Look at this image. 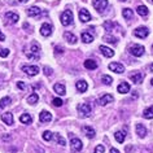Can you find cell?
Masks as SVG:
<instances>
[{"mask_svg":"<svg viewBox=\"0 0 153 153\" xmlns=\"http://www.w3.org/2000/svg\"><path fill=\"white\" fill-rule=\"evenodd\" d=\"M60 20H61V24H62L64 26L71 25L73 24V12H71L70 9H66L65 12L61 13Z\"/></svg>","mask_w":153,"mask_h":153,"instance_id":"obj_1","label":"cell"},{"mask_svg":"<svg viewBox=\"0 0 153 153\" xmlns=\"http://www.w3.org/2000/svg\"><path fill=\"white\" fill-rule=\"evenodd\" d=\"M76 109H78V113L81 117H88L91 114V105L87 104V102H82V104H79L76 106Z\"/></svg>","mask_w":153,"mask_h":153,"instance_id":"obj_2","label":"cell"},{"mask_svg":"<svg viewBox=\"0 0 153 153\" xmlns=\"http://www.w3.org/2000/svg\"><path fill=\"white\" fill-rule=\"evenodd\" d=\"M130 53H131L132 56H135V57H140V56H143L144 55V47L141 44H134L130 47Z\"/></svg>","mask_w":153,"mask_h":153,"instance_id":"obj_3","label":"cell"},{"mask_svg":"<svg viewBox=\"0 0 153 153\" xmlns=\"http://www.w3.org/2000/svg\"><path fill=\"white\" fill-rule=\"evenodd\" d=\"M92 5H94V8L96 9L97 12L102 13L106 9V7H108V0H94Z\"/></svg>","mask_w":153,"mask_h":153,"instance_id":"obj_4","label":"cell"},{"mask_svg":"<svg viewBox=\"0 0 153 153\" xmlns=\"http://www.w3.org/2000/svg\"><path fill=\"white\" fill-rule=\"evenodd\" d=\"M22 70H24L27 75L34 76L39 73V68H38L36 65H24V66H22Z\"/></svg>","mask_w":153,"mask_h":153,"instance_id":"obj_5","label":"cell"},{"mask_svg":"<svg viewBox=\"0 0 153 153\" xmlns=\"http://www.w3.org/2000/svg\"><path fill=\"white\" fill-rule=\"evenodd\" d=\"M134 35L136 38H140V39H144V38H147L149 35V30L147 27H144V26H140V27L134 30Z\"/></svg>","mask_w":153,"mask_h":153,"instance_id":"obj_6","label":"cell"},{"mask_svg":"<svg viewBox=\"0 0 153 153\" xmlns=\"http://www.w3.org/2000/svg\"><path fill=\"white\" fill-rule=\"evenodd\" d=\"M70 147H71V151H73V152H79V151H82V148H83L82 140L78 139V137H73V139L70 140Z\"/></svg>","mask_w":153,"mask_h":153,"instance_id":"obj_7","label":"cell"},{"mask_svg":"<svg viewBox=\"0 0 153 153\" xmlns=\"http://www.w3.org/2000/svg\"><path fill=\"white\" fill-rule=\"evenodd\" d=\"M40 34H42V36H49L52 34V25L51 24H47V22H45V24H43L40 26Z\"/></svg>","mask_w":153,"mask_h":153,"instance_id":"obj_8","label":"cell"},{"mask_svg":"<svg viewBox=\"0 0 153 153\" xmlns=\"http://www.w3.org/2000/svg\"><path fill=\"white\" fill-rule=\"evenodd\" d=\"M109 69L114 73H117V74H122V73L125 71V66L120 62H112L109 64Z\"/></svg>","mask_w":153,"mask_h":153,"instance_id":"obj_9","label":"cell"},{"mask_svg":"<svg viewBox=\"0 0 153 153\" xmlns=\"http://www.w3.org/2000/svg\"><path fill=\"white\" fill-rule=\"evenodd\" d=\"M5 20H7V24L13 25L18 21V14L14 13V12H7L5 13Z\"/></svg>","mask_w":153,"mask_h":153,"instance_id":"obj_10","label":"cell"},{"mask_svg":"<svg viewBox=\"0 0 153 153\" xmlns=\"http://www.w3.org/2000/svg\"><path fill=\"white\" fill-rule=\"evenodd\" d=\"M112 101H113V96L110 94H105V95H102V96L99 99V104L102 105V106L108 105L109 102H112Z\"/></svg>","mask_w":153,"mask_h":153,"instance_id":"obj_11","label":"cell"},{"mask_svg":"<svg viewBox=\"0 0 153 153\" xmlns=\"http://www.w3.org/2000/svg\"><path fill=\"white\" fill-rule=\"evenodd\" d=\"M39 120H40V122H43V123H48V122L52 121V114L47 112V110H43V112L39 114Z\"/></svg>","mask_w":153,"mask_h":153,"instance_id":"obj_12","label":"cell"},{"mask_svg":"<svg viewBox=\"0 0 153 153\" xmlns=\"http://www.w3.org/2000/svg\"><path fill=\"white\" fill-rule=\"evenodd\" d=\"M79 20L82 22H88L91 21V14L87 9H81L79 10Z\"/></svg>","mask_w":153,"mask_h":153,"instance_id":"obj_13","label":"cell"},{"mask_svg":"<svg viewBox=\"0 0 153 153\" xmlns=\"http://www.w3.org/2000/svg\"><path fill=\"white\" fill-rule=\"evenodd\" d=\"M42 14V9L38 8V7H31V8L27 9V16L29 17H39Z\"/></svg>","mask_w":153,"mask_h":153,"instance_id":"obj_14","label":"cell"},{"mask_svg":"<svg viewBox=\"0 0 153 153\" xmlns=\"http://www.w3.org/2000/svg\"><path fill=\"white\" fill-rule=\"evenodd\" d=\"M82 131H83V134L87 136V137H90V139H94L95 137V130L92 128V127H90V126H83L82 127Z\"/></svg>","mask_w":153,"mask_h":153,"instance_id":"obj_15","label":"cell"},{"mask_svg":"<svg viewBox=\"0 0 153 153\" xmlns=\"http://www.w3.org/2000/svg\"><path fill=\"white\" fill-rule=\"evenodd\" d=\"M1 120H3L4 123H7L8 126H12L13 125V114L10 112H7V113H4L1 116Z\"/></svg>","mask_w":153,"mask_h":153,"instance_id":"obj_16","label":"cell"},{"mask_svg":"<svg viewBox=\"0 0 153 153\" xmlns=\"http://www.w3.org/2000/svg\"><path fill=\"white\" fill-rule=\"evenodd\" d=\"M100 52L104 55L105 57H113L114 56V51L113 49H110L109 47H106V45H100Z\"/></svg>","mask_w":153,"mask_h":153,"instance_id":"obj_17","label":"cell"},{"mask_svg":"<svg viewBox=\"0 0 153 153\" xmlns=\"http://www.w3.org/2000/svg\"><path fill=\"white\" fill-rule=\"evenodd\" d=\"M75 87H76V90H78V92H86L87 88H88V86H87V82L83 81V79H81V81L76 82Z\"/></svg>","mask_w":153,"mask_h":153,"instance_id":"obj_18","label":"cell"},{"mask_svg":"<svg viewBox=\"0 0 153 153\" xmlns=\"http://www.w3.org/2000/svg\"><path fill=\"white\" fill-rule=\"evenodd\" d=\"M130 79L134 82V83H141L143 82V74L141 73H139V71H136V73H132L131 75H130Z\"/></svg>","mask_w":153,"mask_h":153,"instance_id":"obj_19","label":"cell"},{"mask_svg":"<svg viewBox=\"0 0 153 153\" xmlns=\"http://www.w3.org/2000/svg\"><path fill=\"white\" fill-rule=\"evenodd\" d=\"M117 91H118L120 94H127L128 91H130V85H128L127 82H122V83H120V85H118Z\"/></svg>","mask_w":153,"mask_h":153,"instance_id":"obj_20","label":"cell"},{"mask_svg":"<svg viewBox=\"0 0 153 153\" xmlns=\"http://www.w3.org/2000/svg\"><path fill=\"white\" fill-rule=\"evenodd\" d=\"M136 134L139 137H145L147 136V128L141 123H136Z\"/></svg>","mask_w":153,"mask_h":153,"instance_id":"obj_21","label":"cell"},{"mask_svg":"<svg viewBox=\"0 0 153 153\" xmlns=\"http://www.w3.org/2000/svg\"><path fill=\"white\" fill-rule=\"evenodd\" d=\"M53 90H55L56 94H59L60 96H62V95L66 94V90H65V86L61 85V83H56L55 86H53Z\"/></svg>","mask_w":153,"mask_h":153,"instance_id":"obj_22","label":"cell"},{"mask_svg":"<svg viewBox=\"0 0 153 153\" xmlns=\"http://www.w3.org/2000/svg\"><path fill=\"white\" fill-rule=\"evenodd\" d=\"M30 51H31L33 55H36V56H40V45L38 42H33L31 43V47H30Z\"/></svg>","mask_w":153,"mask_h":153,"instance_id":"obj_23","label":"cell"},{"mask_svg":"<svg viewBox=\"0 0 153 153\" xmlns=\"http://www.w3.org/2000/svg\"><path fill=\"white\" fill-rule=\"evenodd\" d=\"M64 36H65V39H66V40H68L70 44H75V43H76V36H75L73 33H70V31H66V33L64 34Z\"/></svg>","mask_w":153,"mask_h":153,"instance_id":"obj_24","label":"cell"},{"mask_svg":"<svg viewBox=\"0 0 153 153\" xmlns=\"http://www.w3.org/2000/svg\"><path fill=\"white\" fill-rule=\"evenodd\" d=\"M136 12H137V14L139 16H141V17H147L148 16V13H149V10H148V8L145 5H139L136 8Z\"/></svg>","mask_w":153,"mask_h":153,"instance_id":"obj_25","label":"cell"},{"mask_svg":"<svg viewBox=\"0 0 153 153\" xmlns=\"http://www.w3.org/2000/svg\"><path fill=\"white\" fill-rule=\"evenodd\" d=\"M85 68L88 69V70H95L97 68V62L94 60H86L85 61Z\"/></svg>","mask_w":153,"mask_h":153,"instance_id":"obj_26","label":"cell"},{"mask_svg":"<svg viewBox=\"0 0 153 153\" xmlns=\"http://www.w3.org/2000/svg\"><path fill=\"white\" fill-rule=\"evenodd\" d=\"M20 121H21V123H25V125H30L31 123V116H30L29 113H24L22 116L20 117Z\"/></svg>","mask_w":153,"mask_h":153,"instance_id":"obj_27","label":"cell"},{"mask_svg":"<svg viewBox=\"0 0 153 153\" xmlns=\"http://www.w3.org/2000/svg\"><path fill=\"white\" fill-rule=\"evenodd\" d=\"M81 38H82V40L85 42V43H92L94 42V36L91 35L90 33H87V31H85V33H82V35H81Z\"/></svg>","mask_w":153,"mask_h":153,"instance_id":"obj_28","label":"cell"},{"mask_svg":"<svg viewBox=\"0 0 153 153\" xmlns=\"http://www.w3.org/2000/svg\"><path fill=\"white\" fill-rule=\"evenodd\" d=\"M122 14H123L125 20H132V17H134V12L130 8H125L122 10Z\"/></svg>","mask_w":153,"mask_h":153,"instance_id":"obj_29","label":"cell"},{"mask_svg":"<svg viewBox=\"0 0 153 153\" xmlns=\"http://www.w3.org/2000/svg\"><path fill=\"white\" fill-rule=\"evenodd\" d=\"M114 137H116V140L118 143H123L125 141V137H126V134L123 131H117L114 134Z\"/></svg>","mask_w":153,"mask_h":153,"instance_id":"obj_30","label":"cell"},{"mask_svg":"<svg viewBox=\"0 0 153 153\" xmlns=\"http://www.w3.org/2000/svg\"><path fill=\"white\" fill-rule=\"evenodd\" d=\"M10 101H12V100H10V97H9V96L3 97L1 100H0V110H1V109H4L5 106H8V105L10 104Z\"/></svg>","mask_w":153,"mask_h":153,"instance_id":"obj_31","label":"cell"},{"mask_svg":"<svg viewBox=\"0 0 153 153\" xmlns=\"http://www.w3.org/2000/svg\"><path fill=\"white\" fill-rule=\"evenodd\" d=\"M143 116H144V118H147V120H152V118H153V105L144 110Z\"/></svg>","mask_w":153,"mask_h":153,"instance_id":"obj_32","label":"cell"},{"mask_svg":"<svg viewBox=\"0 0 153 153\" xmlns=\"http://www.w3.org/2000/svg\"><path fill=\"white\" fill-rule=\"evenodd\" d=\"M38 100H39V96H38V94H31L30 96L27 97V102L29 104H31V105H34V104H36L38 102Z\"/></svg>","mask_w":153,"mask_h":153,"instance_id":"obj_33","label":"cell"},{"mask_svg":"<svg viewBox=\"0 0 153 153\" xmlns=\"http://www.w3.org/2000/svg\"><path fill=\"white\" fill-rule=\"evenodd\" d=\"M101 81H102L104 85L110 86V85H112V82H113V79H112V76H110V75H102L101 76Z\"/></svg>","mask_w":153,"mask_h":153,"instance_id":"obj_34","label":"cell"},{"mask_svg":"<svg viewBox=\"0 0 153 153\" xmlns=\"http://www.w3.org/2000/svg\"><path fill=\"white\" fill-rule=\"evenodd\" d=\"M104 40L108 42V43H112V44H116L117 43V38H114L113 35H110V34H108V35L104 36Z\"/></svg>","mask_w":153,"mask_h":153,"instance_id":"obj_35","label":"cell"},{"mask_svg":"<svg viewBox=\"0 0 153 153\" xmlns=\"http://www.w3.org/2000/svg\"><path fill=\"white\" fill-rule=\"evenodd\" d=\"M55 139H56V141H57V143H59L60 145H66V140H65L64 137L60 135V134H56V135H55Z\"/></svg>","mask_w":153,"mask_h":153,"instance_id":"obj_36","label":"cell"},{"mask_svg":"<svg viewBox=\"0 0 153 153\" xmlns=\"http://www.w3.org/2000/svg\"><path fill=\"white\" fill-rule=\"evenodd\" d=\"M114 26H116V24H113L112 21H105L104 22V29L106 30V31H110V30H112Z\"/></svg>","mask_w":153,"mask_h":153,"instance_id":"obj_37","label":"cell"},{"mask_svg":"<svg viewBox=\"0 0 153 153\" xmlns=\"http://www.w3.org/2000/svg\"><path fill=\"white\" fill-rule=\"evenodd\" d=\"M52 139H53V134L51 131H44L43 132V140L49 141V140H52Z\"/></svg>","mask_w":153,"mask_h":153,"instance_id":"obj_38","label":"cell"},{"mask_svg":"<svg viewBox=\"0 0 153 153\" xmlns=\"http://www.w3.org/2000/svg\"><path fill=\"white\" fill-rule=\"evenodd\" d=\"M52 104L53 105H55V106H62V104H64V101L62 100H61V99H59V97H55V99H53V100H52Z\"/></svg>","mask_w":153,"mask_h":153,"instance_id":"obj_39","label":"cell"},{"mask_svg":"<svg viewBox=\"0 0 153 153\" xmlns=\"http://www.w3.org/2000/svg\"><path fill=\"white\" fill-rule=\"evenodd\" d=\"M8 56H9V49L0 48V57H8Z\"/></svg>","mask_w":153,"mask_h":153,"instance_id":"obj_40","label":"cell"},{"mask_svg":"<svg viewBox=\"0 0 153 153\" xmlns=\"http://www.w3.org/2000/svg\"><path fill=\"white\" fill-rule=\"evenodd\" d=\"M104 147H102V145H97L96 148H95V152L94 153H104Z\"/></svg>","mask_w":153,"mask_h":153,"instance_id":"obj_41","label":"cell"},{"mask_svg":"<svg viewBox=\"0 0 153 153\" xmlns=\"http://www.w3.org/2000/svg\"><path fill=\"white\" fill-rule=\"evenodd\" d=\"M26 57H27V59H30V60H39V57H40V56L33 55V53H27V55H26Z\"/></svg>","mask_w":153,"mask_h":153,"instance_id":"obj_42","label":"cell"},{"mask_svg":"<svg viewBox=\"0 0 153 153\" xmlns=\"http://www.w3.org/2000/svg\"><path fill=\"white\" fill-rule=\"evenodd\" d=\"M43 71H44V74H47V75H52V69L48 68V66H44Z\"/></svg>","mask_w":153,"mask_h":153,"instance_id":"obj_43","label":"cell"},{"mask_svg":"<svg viewBox=\"0 0 153 153\" xmlns=\"http://www.w3.org/2000/svg\"><path fill=\"white\" fill-rule=\"evenodd\" d=\"M17 86H18V88H21V90H25L26 88V85H25L24 82H18Z\"/></svg>","mask_w":153,"mask_h":153,"instance_id":"obj_44","label":"cell"},{"mask_svg":"<svg viewBox=\"0 0 153 153\" xmlns=\"http://www.w3.org/2000/svg\"><path fill=\"white\" fill-rule=\"evenodd\" d=\"M24 29H29V33H31V27H30V25L27 24V22L24 24Z\"/></svg>","mask_w":153,"mask_h":153,"instance_id":"obj_45","label":"cell"},{"mask_svg":"<svg viewBox=\"0 0 153 153\" xmlns=\"http://www.w3.org/2000/svg\"><path fill=\"white\" fill-rule=\"evenodd\" d=\"M55 51H56L57 53H62V52H64V49H62V47H56V48H55Z\"/></svg>","mask_w":153,"mask_h":153,"instance_id":"obj_46","label":"cell"},{"mask_svg":"<svg viewBox=\"0 0 153 153\" xmlns=\"http://www.w3.org/2000/svg\"><path fill=\"white\" fill-rule=\"evenodd\" d=\"M4 40H5V35L0 31V42H4Z\"/></svg>","mask_w":153,"mask_h":153,"instance_id":"obj_47","label":"cell"},{"mask_svg":"<svg viewBox=\"0 0 153 153\" xmlns=\"http://www.w3.org/2000/svg\"><path fill=\"white\" fill-rule=\"evenodd\" d=\"M110 153H120V151L116 149V148H112V149H110Z\"/></svg>","mask_w":153,"mask_h":153,"instance_id":"obj_48","label":"cell"},{"mask_svg":"<svg viewBox=\"0 0 153 153\" xmlns=\"http://www.w3.org/2000/svg\"><path fill=\"white\" fill-rule=\"evenodd\" d=\"M149 69H151V71L153 73V64H151V66H149Z\"/></svg>","mask_w":153,"mask_h":153,"instance_id":"obj_49","label":"cell"},{"mask_svg":"<svg viewBox=\"0 0 153 153\" xmlns=\"http://www.w3.org/2000/svg\"><path fill=\"white\" fill-rule=\"evenodd\" d=\"M20 3H26V1H29V0H18Z\"/></svg>","mask_w":153,"mask_h":153,"instance_id":"obj_50","label":"cell"},{"mask_svg":"<svg viewBox=\"0 0 153 153\" xmlns=\"http://www.w3.org/2000/svg\"><path fill=\"white\" fill-rule=\"evenodd\" d=\"M151 82H152V85H153V79H152V81H151Z\"/></svg>","mask_w":153,"mask_h":153,"instance_id":"obj_51","label":"cell"},{"mask_svg":"<svg viewBox=\"0 0 153 153\" xmlns=\"http://www.w3.org/2000/svg\"><path fill=\"white\" fill-rule=\"evenodd\" d=\"M121 1H126V0H121Z\"/></svg>","mask_w":153,"mask_h":153,"instance_id":"obj_52","label":"cell"},{"mask_svg":"<svg viewBox=\"0 0 153 153\" xmlns=\"http://www.w3.org/2000/svg\"><path fill=\"white\" fill-rule=\"evenodd\" d=\"M151 1H152V3H153V0H151Z\"/></svg>","mask_w":153,"mask_h":153,"instance_id":"obj_53","label":"cell"},{"mask_svg":"<svg viewBox=\"0 0 153 153\" xmlns=\"http://www.w3.org/2000/svg\"><path fill=\"white\" fill-rule=\"evenodd\" d=\"M152 48H153V45H152Z\"/></svg>","mask_w":153,"mask_h":153,"instance_id":"obj_54","label":"cell"}]
</instances>
